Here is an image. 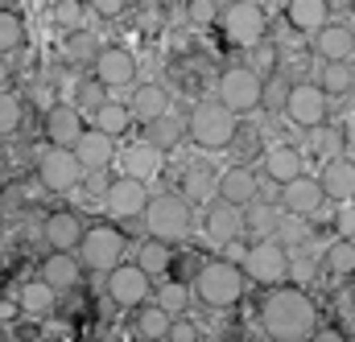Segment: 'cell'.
Instances as JSON below:
<instances>
[{"instance_id": "cell-1", "label": "cell", "mask_w": 355, "mask_h": 342, "mask_svg": "<svg viewBox=\"0 0 355 342\" xmlns=\"http://www.w3.org/2000/svg\"><path fill=\"white\" fill-rule=\"evenodd\" d=\"M257 318H261V330L272 342H306L318 330V305L306 289L297 285H272L265 289L261 305H257Z\"/></svg>"}, {"instance_id": "cell-2", "label": "cell", "mask_w": 355, "mask_h": 342, "mask_svg": "<svg viewBox=\"0 0 355 342\" xmlns=\"http://www.w3.org/2000/svg\"><path fill=\"white\" fill-rule=\"evenodd\" d=\"M244 264H236V260L219 256V260H207V264H198V272H194V297L207 305V309H227V305H236L240 297H244Z\"/></svg>"}, {"instance_id": "cell-3", "label": "cell", "mask_w": 355, "mask_h": 342, "mask_svg": "<svg viewBox=\"0 0 355 342\" xmlns=\"http://www.w3.org/2000/svg\"><path fill=\"white\" fill-rule=\"evenodd\" d=\"M190 141L202 149V153H219V149H232V141L240 136V120L236 111L223 103V99H202L194 103L190 111Z\"/></svg>"}, {"instance_id": "cell-4", "label": "cell", "mask_w": 355, "mask_h": 342, "mask_svg": "<svg viewBox=\"0 0 355 342\" xmlns=\"http://www.w3.org/2000/svg\"><path fill=\"white\" fill-rule=\"evenodd\" d=\"M141 219H145V231H149L153 240L178 244V240H186V231H190V198H186V194H153Z\"/></svg>"}, {"instance_id": "cell-5", "label": "cell", "mask_w": 355, "mask_h": 342, "mask_svg": "<svg viewBox=\"0 0 355 342\" xmlns=\"http://www.w3.org/2000/svg\"><path fill=\"white\" fill-rule=\"evenodd\" d=\"M219 99L236 111V116H248L265 103V75L248 62H236L219 75Z\"/></svg>"}, {"instance_id": "cell-6", "label": "cell", "mask_w": 355, "mask_h": 342, "mask_svg": "<svg viewBox=\"0 0 355 342\" xmlns=\"http://www.w3.org/2000/svg\"><path fill=\"white\" fill-rule=\"evenodd\" d=\"M219 25H223V37H227L232 46H240V50H257L268 33L265 12H261V4H252V0H232V4H223Z\"/></svg>"}, {"instance_id": "cell-7", "label": "cell", "mask_w": 355, "mask_h": 342, "mask_svg": "<svg viewBox=\"0 0 355 342\" xmlns=\"http://www.w3.org/2000/svg\"><path fill=\"white\" fill-rule=\"evenodd\" d=\"M244 272H248V280L272 289V285H285V280L293 276V260H289V252H285V244L272 235V240H257V244L248 248Z\"/></svg>"}, {"instance_id": "cell-8", "label": "cell", "mask_w": 355, "mask_h": 342, "mask_svg": "<svg viewBox=\"0 0 355 342\" xmlns=\"http://www.w3.org/2000/svg\"><path fill=\"white\" fill-rule=\"evenodd\" d=\"M285 116L297 124V128H318L331 120V95L322 83H293L285 91Z\"/></svg>"}, {"instance_id": "cell-9", "label": "cell", "mask_w": 355, "mask_h": 342, "mask_svg": "<svg viewBox=\"0 0 355 342\" xmlns=\"http://www.w3.org/2000/svg\"><path fill=\"white\" fill-rule=\"evenodd\" d=\"M124 231L120 227H112V223H95L87 227V235H83V244H79V260L87 264L91 272H112L120 260H124Z\"/></svg>"}, {"instance_id": "cell-10", "label": "cell", "mask_w": 355, "mask_h": 342, "mask_svg": "<svg viewBox=\"0 0 355 342\" xmlns=\"http://www.w3.org/2000/svg\"><path fill=\"white\" fill-rule=\"evenodd\" d=\"M83 161H79V153L75 149H67V145H54L50 153H42V161H37V177H42V186L50 190V194H71L79 181H83Z\"/></svg>"}, {"instance_id": "cell-11", "label": "cell", "mask_w": 355, "mask_h": 342, "mask_svg": "<svg viewBox=\"0 0 355 342\" xmlns=\"http://www.w3.org/2000/svg\"><path fill=\"white\" fill-rule=\"evenodd\" d=\"M153 293V276L141 268V264H116L107 272V297L120 305V309H137L145 305Z\"/></svg>"}, {"instance_id": "cell-12", "label": "cell", "mask_w": 355, "mask_h": 342, "mask_svg": "<svg viewBox=\"0 0 355 342\" xmlns=\"http://www.w3.org/2000/svg\"><path fill=\"white\" fill-rule=\"evenodd\" d=\"M145 186H149V181L124 173V177H116V181L103 190V206H107L116 219H137V215H145V206H149V198H153Z\"/></svg>"}, {"instance_id": "cell-13", "label": "cell", "mask_w": 355, "mask_h": 342, "mask_svg": "<svg viewBox=\"0 0 355 342\" xmlns=\"http://www.w3.org/2000/svg\"><path fill=\"white\" fill-rule=\"evenodd\" d=\"M240 231H244V215H240L236 202L211 198V202L202 206V235H207L211 244H232V240H240Z\"/></svg>"}, {"instance_id": "cell-14", "label": "cell", "mask_w": 355, "mask_h": 342, "mask_svg": "<svg viewBox=\"0 0 355 342\" xmlns=\"http://www.w3.org/2000/svg\"><path fill=\"white\" fill-rule=\"evenodd\" d=\"M322 202H327L322 177H306V173H302V177H293V181H285V186H281V206H285V210H297V215L318 219Z\"/></svg>"}, {"instance_id": "cell-15", "label": "cell", "mask_w": 355, "mask_h": 342, "mask_svg": "<svg viewBox=\"0 0 355 342\" xmlns=\"http://www.w3.org/2000/svg\"><path fill=\"white\" fill-rule=\"evenodd\" d=\"M83 132H87V124H83V107L79 103H54L46 111V136H50V145H67L71 149Z\"/></svg>"}, {"instance_id": "cell-16", "label": "cell", "mask_w": 355, "mask_h": 342, "mask_svg": "<svg viewBox=\"0 0 355 342\" xmlns=\"http://www.w3.org/2000/svg\"><path fill=\"white\" fill-rule=\"evenodd\" d=\"M91 66H95V75L112 87V91H116V87H132V79H137V58H132V50H124V46H103Z\"/></svg>"}, {"instance_id": "cell-17", "label": "cell", "mask_w": 355, "mask_h": 342, "mask_svg": "<svg viewBox=\"0 0 355 342\" xmlns=\"http://www.w3.org/2000/svg\"><path fill=\"white\" fill-rule=\"evenodd\" d=\"M215 190H219V198H227L236 206H248V202L261 198V177L248 165H227L223 173H215Z\"/></svg>"}, {"instance_id": "cell-18", "label": "cell", "mask_w": 355, "mask_h": 342, "mask_svg": "<svg viewBox=\"0 0 355 342\" xmlns=\"http://www.w3.org/2000/svg\"><path fill=\"white\" fill-rule=\"evenodd\" d=\"M314 50H318L322 62H352L355 58V29L352 25H339V21H327L314 33Z\"/></svg>"}, {"instance_id": "cell-19", "label": "cell", "mask_w": 355, "mask_h": 342, "mask_svg": "<svg viewBox=\"0 0 355 342\" xmlns=\"http://www.w3.org/2000/svg\"><path fill=\"white\" fill-rule=\"evenodd\" d=\"M166 170V149L162 145H153V141H137V145H128L124 149V173H132V177H141V181H153V177H162Z\"/></svg>"}, {"instance_id": "cell-20", "label": "cell", "mask_w": 355, "mask_h": 342, "mask_svg": "<svg viewBox=\"0 0 355 342\" xmlns=\"http://www.w3.org/2000/svg\"><path fill=\"white\" fill-rule=\"evenodd\" d=\"M322 190H327V198L331 202H355V161L352 157H327V165H322Z\"/></svg>"}, {"instance_id": "cell-21", "label": "cell", "mask_w": 355, "mask_h": 342, "mask_svg": "<svg viewBox=\"0 0 355 342\" xmlns=\"http://www.w3.org/2000/svg\"><path fill=\"white\" fill-rule=\"evenodd\" d=\"M83 235H87V227H83V219L75 210H54L46 219V244L58 248V252H75L83 244Z\"/></svg>"}, {"instance_id": "cell-22", "label": "cell", "mask_w": 355, "mask_h": 342, "mask_svg": "<svg viewBox=\"0 0 355 342\" xmlns=\"http://www.w3.org/2000/svg\"><path fill=\"white\" fill-rule=\"evenodd\" d=\"M75 153H79V161H83V170H103L112 157H116V136L112 132H103V128H95L91 124L87 132L71 145Z\"/></svg>"}, {"instance_id": "cell-23", "label": "cell", "mask_w": 355, "mask_h": 342, "mask_svg": "<svg viewBox=\"0 0 355 342\" xmlns=\"http://www.w3.org/2000/svg\"><path fill=\"white\" fill-rule=\"evenodd\" d=\"M83 268H87V264L75 256V252H58V248H54V252L46 256V264H42V276H46L58 293H67V289H75V285H79Z\"/></svg>"}, {"instance_id": "cell-24", "label": "cell", "mask_w": 355, "mask_h": 342, "mask_svg": "<svg viewBox=\"0 0 355 342\" xmlns=\"http://www.w3.org/2000/svg\"><path fill=\"white\" fill-rule=\"evenodd\" d=\"M285 21L297 33H318L331 21V0H289L285 4Z\"/></svg>"}, {"instance_id": "cell-25", "label": "cell", "mask_w": 355, "mask_h": 342, "mask_svg": "<svg viewBox=\"0 0 355 342\" xmlns=\"http://www.w3.org/2000/svg\"><path fill=\"white\" fill-rule=\"evenodd\" d=\"M132 330H137V339L162 342V339H170V330H174V314L166 305H157V301H145L137 309V318H132Z\"/></svg>"}, {"instance_id": "cell-26", "label": "cell", "mask_w": 355, "mask_h": 342, "mask_svg": "<svg viewBox=\"0 0 355 342\" xmlns=\"http://www.w3.org/2000/svg\"><path fill=\"white\" fill-rule=\"evenodd\" d=\"M128 107H132L137 124H149V120H157V116L170 111V91H166L162 83H141L137 91H132Z\"/></svg>"}, {"instance_id": "cell-27", "label": "cell", "mask_w": 355, "mask_h": 342, "mask_svg": "<svg viewBox=\"0 0 355 342\" xmlns=\"http://www.w3.org/2000/svg\"><path fill=\"white\" fill-rule=\"evenodd\" d=\"M302 153L293 149V145H268L265 153V173L272 186H285V181H293V177H302Z\"/></svg>"}, {"instance_id": "cell-28", "label": "cell", "mask_w": 355, "mask_h": 342, "mask_svg": "<svg viewBox=\"0 0 355 342\" xmlns=\"http://www.w3.org/2000/svg\"><path fill=\"white\" fill-rule=\"evenodd\" d=\"M141 136H145V141H153V145H162V149L170 153L182 136H190V124H186V120H178L174 111H166V116H157V120L141 124Z\"/></svg>"}, {"instance_id": "cell-29", "label": "cell", "mask_w": 355, "mask_h": 342, "mask_svg": "<svg viewBox=\"0 0 355 342\" xmlns=\"http://www.w3.org/2000/svg\"><path fill=\"white\" fill-rule=\"evenodd\" d=\"M54 297H58V289H54L46 276H37V280H25V285H21L17 305H21L25 314H33V318H46V314L54 309Z\"/></svg>"}, {"instance_id": "cell-30", "label": "cell", "mask_w": 355, "mask_h": 342, "mask_svg": "<svg viewBox=\"0 0 355 342\" xmlns=\"http://www.w3.org/2000/svg\"><path fill=\"white\" fill-rule=\"evenodd\" d=\"M277 223H281V210L272 206V202H248L244 206V231L252 235V240H272L277 235Z\"/></svg>"}, {"instance_id": "cell-31", "label": "cell", "mask_w": 355, "mask_h": 342, "mask_svg": "<svg viewBox=\"0 0 355 342\" xmlns=\"http://www.w3.org/2000/svg\"><path fill=\"white\" fill-rule=\"evenodd\" d=\"M132 124H137V116H132V107H128V103L107 99V103L95 111V128H103V132H112V136H124Z\"/></svg>"}, {"instance_id": "cell-32", "label": "cell", "mask_w": 355, "mask_h": 342, "mask_svg": "<svg viewBox=\"0 0 355 342\" xmlns=\"http://www.w3.org/2000/svg\"><path fill=\"white\" fill-rule=\"evenodd\" d=\"M310 235H314V219H310V215H297V210H281V223H277V240H281L285 248H293V244H310Z\"/></svg>"}, {"instance_id": "cell-33", "label": "cell", "mask_w": 355, "mask_h": 342, "mask_svg": "<svg viewBox=\"0 0 355 342\" xmlns=\"http://www.w3.org/2000/svg\"><path fill=\"white\" fill-rule=\"evenodd\" d=\"M327 272H331V276H339V280H343V276L352 280V276H355V240L339 235V240L327 248Z\"/></svg>"}, {"instance_id": "cell-34", "label": "cell", "mask_w": 355, "mask_h": 342, "mask_svg": "<svg viewBox=\"0 0 355 342\" xmlns=\"http://www.w3.org/2000/svg\"><path fill=\"white\" fill-rule=\"evenodd\" d=\"M99 42H95V33H91L87 25L83 29H75V33H67V62H75V66H83V62H95L99 58Z\"/></svg>"}, {"instance_id": "cell-35", "label": "cell", "mask_w": 355, "mask_h": 342, "mask_svg": "<svg viewBox=\"0 0 355 342\" xmlns=\"http://www.w3.org/2000/svg\"><path fill=\"white\" fill-rule=\"evenodd\" d=\"M149 276H162V272H170V264H174V252H170V244L166 240H153L149 235V244H141V260H137Z\"/></svg>"}, {"instance_id": "cell-36", "label": "cell", "mask_w": 355, "mask_h": 342, "mask_svg": "<svg viewBox=\"0 0 355 342\" xmlns=\"http://www.w3.org/2000/svg\"><path fill=\"white\" fill-rule=\"evenodd\" d=\"M87 12H91L87 0H54V21H58L67 33L83 29V25H87Z\"/></svg>"}, {"instance_id": "cell-37", "label": "cell", "mask_w": 355, "mask_h": 342, "mask_svg": "<svg viewBox=\"0 0 355 342\" xmlns=\"http://www.w3.org/2000/svg\"><path fill=\"white\" fill-rule=\"evenodd\" d=\"M107 99H112V87L103 83L99 75L83 79V83H79V95H75V103H79L83 111H91V116H95V111H99V107H103Z\"/></svg>"}, {"instance_id": "cell-38", "label": "cell", "mask_w": 355, "mask_h": 342, "mask_svg": "<svg viewBox=\"0 0 355 342\" xmlns=\"http://www.w3.org/2000/svg\"><path fill=\"white\" fill-rule=\"evenodd\" d=\"M190 297H194V289H190V285H182V280H166V285L157 289V297H153V301H157V305H166L174 318H182V314H186V305H190Z\"/></svg>"}, {"instance_id": "cell-39", "label": "cell", "mask_w": 355, "mask_h": 342, "mask_svg": "<svg viewBox=\"0 0 355 342\" xmlns=\"http://www.w3.org/2000/svg\"><path fill=\"white\" fill-rule=\"evenodd\" d=\"M21 46H25V21L0 8V54H17Z\"/></svg>"}, {"instance_id": "cell-40", "label": "cell", "mask_w": 355, "mask_h": 342, "mask_svg": "<svg viewBox=\"0 0 355 342\" xmlns=\"http://www.w3.org/2000/svg\"><path fill=\"white\" fill-rule=\"evenodd\" d=\"M322 87H327V95H347L355 87V66L352 62H327L322 66Z\"/></svg>"}, {"instance_id": "cell-41", "label": "cell", "mask_w": 355, "mask_h": 342, "mask_svg": "<svg viewBox=\"0 0 355 342\" xmlns=\"http://www.w3.org/2000/svg\"><path fill=\"white\" fill-rule=\"evenodd\" d=\"M339 145H343V132H339V128H331V124L310 128V149H314V153H322V157H339Z\"/></svg>"}, {"instance_id": "cell-42", "label": "cell", "mask_w": 355, "mask_h": 342, "mask_svg": "<svg viewBox=\"0 0 355 342\" xmlns=\"http://www.w3.org/2000/svg\"><path fill=\"white\" fill-rule=\"evenodd\" d=\"M21 120H25V107H21V99H17L12 91H0V136L17 132V128H21Z\"/></svg>"}, {"instance_id": "cell-43", "label": "cell", "mask_w": 355, "mask_h": 342, "mask_svg": "<svg viewBox=\"0 0 355 342\" xmlns=\"http://www.w3.org/2000/svg\"><path fill=\"white\" fill-rule=\"evenodd\" d=\"M219 0H186V21L194 25V29H207V25H215L219 21Z\"/></svg>"}, {"instance_id": "cell-44", "label": "cell", "mask_w": 355, "mask_h": 342, "mask_svg": "<svg viewBox=\"0 0 355 342\" xmlns=\"http://www.w3.org/2000/svg\"><path fill=\"white\" fill-rule=\"evenodd\" d=\"M182 194H186L190 202H202V206H207V202H211V173L194 165V170L186 173V190H182Z\"/></svg>"}, {"instance_id": "cell-45", "label": "cell", "mask_w": 355, "mask_h": 342, "mask_svg": "<svg viewBox=\"0 0 355 342\" xmlns=\"http://www.w3.org/2000/svg\"><path fill=\"white\" fill-rule=\"evenodd\" d=\"M335 231L347 235V240H355V202H339V210H335Z\"/></svg>"}, {"instance_id": "cell-46", "label": "cell", "mask_w": 355, "mask_h": 342, "mask_svg": "<svg viewBox=\"0 0 355 342\" xmlns=\"http://www.w3.org/2000/svg\"><path fill=\"white\" fill-rule=\"evenodd\" d=\"M87 4H91V12L103 17V21H116V17L128 8V0H87Z\"/></svg>"}, {"instance_id": "cell-47", "label": "cell", "mask_w": 355, "mask_h": 342, "mask_svg": "<svg viewBox=\"0 0 355 342\" xmlns=\"http://www.w3.org/2000/svg\"><path fill=\"white\" fill-rule=\"evenodd\" d=\"M170 342H198V326L182 314V318H174V330H170Z\"/></svg>"}, {"instance_id": "cell-48", "label": "cell", "mask_w": 355, "mask_h": 342, "mask_svg": "<svg viewBox=\"0 0 355 342\" xmlns=\"http://www.w3.org/2000/svg\"><path fill=\"white\" fill-rule=\"evenodd\" d=\"M306 342H347V334H343V330H335V326H318Z\"/></svg>"}, {"instance_id": "cell-49", "label": "cell", "mask_w": 355, "mask_h": 342, "mask_svg": "<svg viewBox=\"0 0 355 342\" xmlns=\"http://www.w3.org/2000/svg\"><path fill=\"white\" fill-rule=\"evenodd\" d=\"M268 62H272V50H268V46H257V71H261V75L268 71Z\"/></svg>"}, {"instance_id": "cell-50", "label": "cell", "mask_w": 355, "mask_h": 342, "mask_svg": "<svg viewBox=\"0 0 355 342\" xmlns=\"http://www.w3.org/2000/svg\"><path fill=\"white\" fill-rule=\"evenodd\" d=\"M17 309H21V305H12V301H0V322H4V318H12Z\"/></svg>"}, {"instance_id": "cell-51", "label": "cell", "mask_w": 355, "mask_h": 342, "mask_svg": "<svg viewBox=\"0 0 355 342\" xmlns=\"http://www.w3.org/2000/svg\"><path fill=\"white\" fill-rule=\"evenodd\" d=\"M8 54H0V91H4V83H8V62H4Z\"/></svg>"}, {"instance_id": "cell-52", "label": "cell", "mask_w": 355, "mask_h": 342, "mask_svg": "<svg viewBox=\"0 0 355 342\" xmlns=\"http://www.w3.org/2000/svg\"><path fill=\"white\" fill-rule=\"evenodd\" d=\"M95 342H124V339H120V334H99Z\"/></svg>"}, {"instance_id": "cell-53", "label": "cell", "mask_w": 355, "mask_h": 342, "mask_svg": "<svg viewBox=\"0 0 355 342\" xmlns=\"http://www.w3.org/2000/svg\"><path fill=\"white\" fill-rule=\"evenodd\" d=\"M352 305H355V276H352Z\"/></svg>"}, {"instance_id": "cell-54", "label": "cell", "mask_w": 355, "mask_h": 342, "mask_svg": "<svg viewBox=\"0 0 355 342\" xmlns=\"http://www.w3.org/2000/svg\"><path fill=\"white\" fill-rule=\"evenodd\" d=\"M0 342H17V339H0Z\"/></svg>"}, {"instance_id": "cell-55", "label": "cell", "mask_w": 355, "mask_h": 342, "mask_svg": "<svg viewBox=\"0 0 355 342\" xmlns=\"http://www.w3.org/2000/svg\"><path fill=\"white\" fill-rule=\"evenodd\" d=\"M219 4H232V0H219Z\"/></svg>"}, {"instance_id": "cell-56", "label": "cell", "mask_w": 355, "mask_h": 342, "mask_svg": "<svg viewBox=\"0 0 355 342\" xmlns=\"http://www.w3.org/2000/svg\"><path fill=\"white\" fill-rule=\"evenodd\" d=\"M137 342H149V339H137Z\"/></svg>"}]
</instances>
